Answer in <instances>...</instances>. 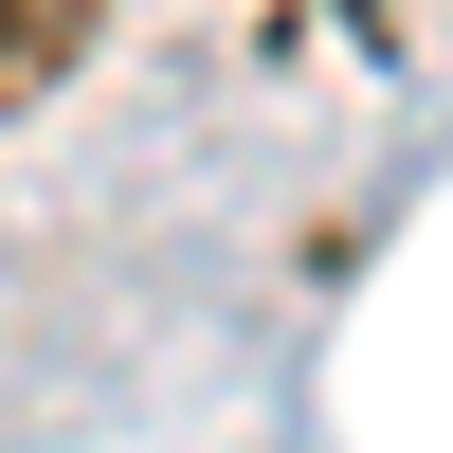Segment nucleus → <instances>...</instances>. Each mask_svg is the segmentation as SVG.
I'll return each instance as SVG.
<instances>
[{
	"mask_svg": "<svg viewBox=\"0 0 453 453\" xmlns=\"http://www.w3.org/2000/svg\"><path fill=\"white\" fill-rule=\"evenodd\" d=\"M55 55H73V0H0V109L55 91Z\"/></svg>",
	"mask_w": 453,
	"mask_h": 453,
	"instance_id": "obj_1",
	"label": "nucleus"
}]
</instances>
